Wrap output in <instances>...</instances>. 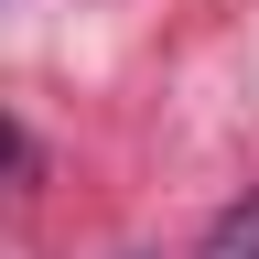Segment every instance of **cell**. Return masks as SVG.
Masks as SVG:
<instances>
[{"mask_svg":"<svg viewBox=\"0 0 259 259\" xmlns=\"http://www.w3.org/2000/svg\"><path fill=\"white\" fill-rule=\"evenodd\" d=\"M0 162H22V130H11V119H0Z\"/></svg>","mask_w":259,"mask_h":259,"instance_id":"obj_2","label":"cell"},{"mask_svg":"<svg viewBox=\"0 0 259 259\" xmlns=\"http://www.w3.org/2000/svg\"><path fill=\"white\" fill-rule=\"evenodd\" d=\"M194 259H259V184H248L238 205H227V216L205 227V248H194Z\"/></svg>","mask_w":259,"mask_h":259,"instance_id":"obj_1","label":"cell"}]
</instances>
